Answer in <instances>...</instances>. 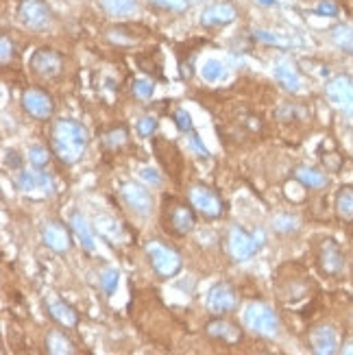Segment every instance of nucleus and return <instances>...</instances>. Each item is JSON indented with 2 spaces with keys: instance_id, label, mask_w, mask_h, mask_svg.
Masks as SVG:
<instances>
[{
  "instance_id": "3",
  "label": "nucleus",
  "mask_w": 353,
  "mask_h": 355,
  "mask_svg": "<svg viewBox=\"0 0 353 355\" xmlns=\"http://www.w3.org/2000/svg\"><path fill=\"white\" fill-rule=\"evenodd\" d=\"M244 325L262 338H275L279 334V318L266 303H251L246 307Z\"/></svg>"
},
{
  "instance_id": "21",
  "label": "nucleus",
  "mask_w": 353,
  "mask_h": 355,
  "mask_svg": "<svg viewBox=\"0 0 353 355\" xmlns=\"http://www.w3.org/2000/svg\"><path fill=\"white\" fill-rule=\"evenodd\" d=\"M46 351L53 353V355H73L77 353L73 340H70L64 331L53 329L49 336H46Z\"/></svg>"
},
{
  "instance_id": "34",
  "label": "nucleus",
  "mask_w": 353,
  "mask_h": 355,
  "mask_svg": "<svg viewBox=\"0 0 353 355\" xmlns=\"http://www.w3.org/2000/svg\"><path fill=\"white\" fill-rule=\"evenodd\" d=\"M172 118H174V124L179 127V131H183V133H192L194 124H192L190 114H187L185 109H176Z\"/></svg>"
},
{
  "instance_id": "17",
  "label": "nucleus",
  "mask_w": 353,
  "mask_h": 355,
  "mask_svg": "<svg viewBox=\"0 0 353 355\" xmlns=\"http://www.w3.org/2000/svg\"><path fill=\"white\" fill-rule=\"evenodd\" d=\"M235 16H238V11H235V7L231 3H216L203 11L201 25L203 27H225L235 20Z\"/></svg>"
},
{
  "instance_id": "41",
  "label": "nucleus",
  "mask_w": 353,
  "mask_h": 355,
  "mask_svg": "<svg viewBox=\"0 0 353 355\" xmlns=\"http://www.w3.org/2000/svg\"><path fill=\"white\" fill-rule=\"evenodd\" d=\"M190 144L194 146V150H196V153H198V155H201V157H207V155H209V153H207V148L203 146V142L198 140V135H196L194 131L190 133Z\"/></svg>"
},
{
  "instance_id": "31",
  "label": "nucleus",
  "mask_w": 353,
  "mask_h": 355,
  "mask_svg": "<svg viewBox=\"0 0 353 355\" xmlns=\"http://www.w3.org/2000/svg\"><path fill=\"white\" fill-rule=\"evenodd\" d=\"M127 137H129L127 129L125 127H118V129H114V131L105 133V144L116 150V148H120V146L127 144Z\"/></svg>"
},
{
  "instance_id": "1",
  "label": "nucleus",
  "mask_w": 353,
  "mask_h": 355,
  "mask_svg": "<svg viewBox=\"0 0 353 355\" xmlns=\"http://www.w3.org/2000/svg\"><path fill=\"white\" fill-rule=\"evenodd\" d=\"M51 146H53V153L57 155V159L62 163H66V166L77 163L86 155V148H88L86 127L77 120H70V118L57 120L51 131Z\"/></svg>"
},
{
  "instance_id": "13",
  "label": "nucleus",
  "mask_w": 353,
  "mask_h": 355,
  "mask_svg": "<svg viewBox=\"0 0 353 355\" xmlns=\"http://www.w3.org/2000/svg\"><path fill=\"white\" fill-rule=\"evenodd\" d=\"M18 185L25 194H33V196H51L53 194V181L46 172H29L22 170L18 174Z\"/></svg>"
},
{
  "instance_id": "14",
  "label": "nucleus",
  "mask_w": 353,
  "mask_h": 355,
  "mask_svg": "<svg viewBox=\"0 0 353 355\" xmlns=\"http://www.w3.org/2000/svg\"><path fill=\"white\" fill-rule=\"evenodd\" d=\"M120 196L125 203L131 207L135 214L140 216H148L151 209H153V196L148 190H144L142 185L138 183H125L122 190H120Z\"/></svg>"
},
{
  "instance_id": "28",
  "label": "nucleus",
  "mask_w": 353,
  "mask_h": 355,
  "mask_svg": "<svg viewBox=\"0 0 353 355\" xmlns=\"http://www.w3.org/2000/svg\"><path fill=\"white\" fill-rule=\"evenodd\" d=\"M201 75L205 81H220V79H225V66H222L220 62H216V59H209V62L203 64L201 68Z\"/></svg>"
},
{
  "instance_id": "9",
  "label": "nucleus",
  "mask_w": 353,
  "mask_h": 355,
  "mask_svg": "<svg viewBox=\"0 0 353 355\" xmlns=\"http://www.w3.org/2000/svg\"><path fill=\"white\" fill-rule=\"evenodd\" d=\"M31 70L42 79H57L64 73V57L53 49H40L31 57Z\"/></svg>"
},
{
  "instance_id": "2",
  "label": "nucleus",
  "mask_w": 353,
  "mask_h": 355,
  "mask_svg": "<svg viewBox=\"0 0 353 355\" xmlns=\"http://www.w3.org/2000/svg\"><path fill=\"white\" fill-rule=\"evenodd\" d=\"M161 220H164V229L170 231L172 235H185V233H190L196 224L194 207L181 203V200L166 198Z\"/></svg>"
},
{
  "instance_id": "36",
  "label": "nucleus",
  "mask_w": 353,
  "mask_h": 355,
  "mask_svg": "<svg viewBox=\"0 0 353 355\" xmlns=\"http://www.w3.org/2000/svg\"><path fill=\"white\" fill-rule=\"evenodd\" d=\"M148 3L159 9H166V11H185L187 9V0H148Z\"/></svg>"
},
{
  "instance_id": "33",
  "label": "nucleus",
  "mask_w": 353,
  "mask_h": 355,
  "mask_svg": "<svg viewBox=\"0 0 353 355\" xmlns=\"http://www.w3.org/2000/svg\"><path fill=\"white\" fill-rule=\"evenodd\" d=\"M118 277H120V275H118L116 268H107L101 275V286H103L105 294H114L116 292V288H118Z\"/></svg>"
},
{
  "instance_id": "35",
  "label": "nucleus",
  "mask_w": 353,
  "mask_h": 355,
  "mask_svg": "<svg viewBox=\"0 0 353 355\" xmlns=\"http://www.w3.org/2000/svg\"><path fill=\"white\" fill-rule=\"evenodd\" d=\"M157 131V120L153 116H144V118H140V122H138V133L142 135V137H151L153 133Z\"/></svg>"
},
{
  "instance_id": "23",
  "label": "nucleus",
  "mask_w": 353,
  "mask_h": 355,
  "mask_svg": "<svg viewBox=\"0 0 353 355\" xmlns=\"http://www.w3.org/2000/svg\"><path fill=\"white\" fill-rule=\"evenodd\" d=\"M336 211L338 218L345 222H353V185L340 187L336 194Z\"/></svg>"
},
{
  "instance_id": "27",
  "label": "nucleus",
  "mask_w": 353,
  "mask_h": 355,
  "mask_svg": "<svg viewBox=\"0 0 353 355\" xmlns=\"http://www.w3.org/2000/svg\"><path fill=\"white\" fill-rule=\"evenodd\" d=\"M273 227L279 231V233H294V231H299L301 227V222L297 216H290V214H277L273 218Z\"/></svg>"
},
{
  "instance_id": "10",
  "label": "nucleus",
  "mask_w": 353,
  "mask_h": 355,
  "mask_svg": "<svg viewBox=\"0 0 353 355\" xmlns=\"http://www.w3.org/2000/svg\"><path fill=\"white\" fill-rule=\"evenodd\" d=\"M22 107L25 111L35 118V120H49L55 111V103L46 92L42 90H27L22 94Z\"/></svg>"
},
{
  "instance_id": "6",
  "label": "nucleus",
  "mask_w": 353,
  "mask_h": 355,
  "mask_svg": "<svg viewBox=\"0 0 353 355\" xmlns=\"http://www.w3.org/2000/svg\"><path fill=\"white\" fill-rule=\"evenodd\" d=\"M187 203L194 207V211H198L203 218H209V220H216L225 214L222 198L205 185H192L190 190H187Z\"/></svg>"
},
{
  "instance_id": "8",
  "label": "nucleus",
  "mask_w": 353,
  "mask_h": 355,
  "mask_svg": "<svg viewBox=\"0 0 353 355\" xmlns=\"http://www.w3.org/2000/svg\"><path fill=\"white\" fill-rule=\"evenodd\" d=\"M18 18L25 27L33 31H44L46 27H51V9L46 7L44 0H22L18 7Z\"/></svg>"
},
{
  "instance_id": "43",
  "label": "nucleus",
  "mask_w": 353,
  "mask_h": 355,
  "mask_svg": "<svg viewBox=\"0 0 353 355\" xmlns=\"http://www.w3.org/2000/svg\"><path fill=\"white\" fill-rule=\"evenodd\" d=\"M5 163L7 166H11V168H20V157H18V153L16 150H7L5 153Z\"/></svg>"
},
{
  "instance_id": "4",
  "label": "nucleus",
  "mask_w": 353,
  "mask_h": 355,
  "mask_svg": "<svg viewBox=\"0 0 353 355\" xmlns=\"http://www.w3.org/2000/svg\"><path fill=\"white\" fill-rule=\"evenodd\" d=\"M146 255L151 259V266L155 268V273L164 279L174 277L181 270V255L170 246H164L161 242L153 240L146 244Z\"/></svg>"
},
{
  "instance_id": "18",
  "label": "nucleus",
  "mask_w": 353,
  "mask_h": 355,
  "mask_svg": "<svg viewBox=\"0 0 353 355\" xmlns=\"http://www.w3.org/2000/svg\"><path fill=\"white\" fill-rule=\"evenodd\" d=\"M205 331H207V336L225 342V345H233V342H238L242 338L240 327L225 321V318H214V321H209Z\"/></svg>"
},
{
  "instance_id": "15",
  "label": "nucleus",
  "mask_w": 353,
  "mask_h": 355,
  "mask_svg": "<svg viewBox=\"0 0 353 355\" xmlns=\"http://www.w3.org/2000/svg\"><path fill=\"white\" fill-rule=\"evenodd\" d=\"M42 240L44 244L55 253H68L70 246H73V238H70V231L59 222H46L42 227Z\"/></svg>"
},
{
  "instance_id": "5",
  "label": "nucleus",
  "mask_w": 353,
  "mask_h": 355,
  "mask_svg": "<svg viewBox=\"0 0 353 355\" xmlns=\"http://www.w3.org/2000/svg\"><path fill=\"white\" fill-rule=\"evenodd\" d=\"M264 240V233L257 231V235H249L242 227H231L227 233V251L231 255V259L235 262H244V259L253 257L257 251H260Z\"/></svg>"
},
{
  "instance_id": "19",
  "label": "nucleus",
  "mask_w": 353,
  "mask_h": 355,
  "mask_svg": "<svg viewBox=\"0 0 353 355\" xmlns=\"http://www.w3.org/2000/svg\"><path fill=\"white\" fill-rule=\"evenodd\" d=\"M49 316L53 318L57 325H62L64 329H73L79 323L77 312L68 303H64V301H53V303H49Z\"/></svg>"
},
{
  "instance_id": "16",
  "label": "nucleus",
  "mask_w": 353,
  "mask_h": 355,
  "mask_svg": "<svg viewBox=\"0 0 353 355\" xmlns=\"http://www.w3.org/2000/svg\"><path fill=\"white\" fill-rule=\"evenodd\" d=\"M308 342H310V349L319 355H332L338 351V334L334 327L329 325H321L310 331L308 336Z\"/></svg>"
},
{
  "instance_id": "40",
  "label": "nucleus",
  "mask_w": 353,
  "mask_h": 355,
  "mask_svg": "<svg viewBox=\"0 0 353 355\" xmlns=\"http://www.w3.org/2000/svg\"><path fill=\"white\" fill-rule=\"evenodd\" d=\"M323 163H325V168H327L329 172H336L343 161H340V157L336 155V153H327V155H323Z\"/></svg>"
},
{
  "instance_id": "37",
  "label": "nucleus",
  "mask_w": 353,
  "mask_h": 355,
  "mask_svg": "<svg viewBox=\"0 0 353 355\" xmlns=\"http://www.w3.org/2000/svg\"><path fill=\"white\" fill-rule=\"evenodd\" d=\"M255 40H260L264 44H275V46H288V42L284 38H279L277 33H270V31H255L253 33Z\"/></svg>"
},
{
  "instance_id": "12",
  "label": "nucleus",
  "mask_w": 353,
  "mask_h": 355,
  "mask_svg": "<svg viewBox=\"0 0 353 355\" xmlns=\"http://www.w3.org/2000/svg\"><path fill=\"white\" fill-rule=\"evenodd\" d=\"M235 305H238V299L229 283H216L207 294V310L216 316L231 312Z\"/></svg>"
},
{
  "instance_id": "32",
  "label": "nucleus",
  "mask_w": 353,
  "mask_h": 355,
  "mask_svg": "<svg viewBox=\"0 0 353 355\" xmlns=\"http://www.w3.org/2000/svg\"><path fill=\"white\" fill-rule=\"evenodd\" d=\"M131 90H133V94H135L138 98L146 101V98L153 96V92H155V86H153V81H148V79H138V81H133Z\"/></svg>"
},
{
  "instance_id": "20",
  "label": "nucleus",
  "mask_w": 353,
  "mask_h": 355,
  "mask_svg": "<svg viewBox=\"0 0 353 355\" xmlns=\"http://www.w3.org/2000/svg\"><path fill=\"white\" fill-rule=\"evenodd\" d=\"M275 81L279 83L281 88L292 92V94L301 90V77H299V73L294 70V66L290 62L277 64V68H275Z\"/></svg>"
},
{
  "instance_id": "44",
  "label": "nucleus",
  "mask_w": 353,
  "mask_h": 355,
  "mask_svg": "<svg viewBox=\"0 0 353 355\" xmlns=\"http://www.w3.org/2000/svg\"><path fill=\"white\" fill-rule=\"evenodd\" d=\"M257 3L264 5V7H273V5H277V0H257Z\"/></svg>"
},
{
  "instance_id": "24",
  "label": "nucleus",
  "mask_w": 353,
  "mask_h": 355,
  "mask_svg": "<svg viewBox=\"0 0 353 355\" xmlns=\"http://www.w3.org/2000/svg\"><path fill=\"white\" fill-rule=\"evenodd\" d=\"M70 224H73V231L77 235V240L81 242V246H83L86 251H94V238H92L90 224L86 222V218L81 214H73V218H70Z\"/></svg>"
},
{
  "instance_id": "29",
  "label": "nucleus",
  "mask_w": 353,
  "mask_h": 355,
  "mask_svg": "<svg viewBox=\"0 0 353 355\" xmlns=\"http://www.w3.org/2000/svg\"><path fill=\"white\" fill-rule=\"evenodd\" d=\"M332 35H334V42L340 46V49H345L353 55V31L349 27H336Z\"/></svg>"
},
{
  "instance_id": "7",
  "label": "nucleus",
  "mask_w": 353,
  "mask_h": 355,
  "mask_svg": "<svg viewBox=\"0 0 353 355\" xmlns=\"http://www.w3.org/2000/svg\"><path fill=\"white\" fill-rule=\"evenodd\" d=\"M325 94L329 103H334V107L345 111L347 116H353V77L349 75H338L327 81Z\"/></svg>"
},
{
  "instance_id": "11",
  "label": "nucleus",
  "mask_w": 353,
  "mask_h": 355,
  "mask_svg": "<svg viewBox=\"0 0 353 355\" xmlns=\"http://www.w3.org/2000/svg\"><path fill=\"white\" fill-rule=\"evenodd\" d=\"M319 266L325 275L336 277L345 270V255L334 240H323L319 246Z\"/></svg>"
},
{
  "instance_id": "26",
  "label": "nucleus",
  "mask_w": 353,
  "mask_h": 355,
  "mask_svg": "<svg viewBox=\"0 0 353 355\" xmlns=\"http://www.w3.org/2000/svg\"><path fill=\"white\" fill-rule=\"evenodd\" d=\"M96 227H99V231L105 235V238H109V240H118V238H120V233H122L120 222L109 218V216H99L96 218Z\"/></svg>"
},
{
  "instance_id": "30",
  "label": "nucleus",
  "mask_w": 353,
  "mask_h": 355,
  "mask_svg": "<svg viewBox=\"0 0 353 355\" xmlns=\"http://www.w3.org/2000/svg\"><path fill=\"white\" fill-rule=\"evenodd\" d=\"M29 161L35 166V168H44V166H49V161H51V153L46 150V146L35 144L29 148Z\"/></svg>"
},
{
  "instance_id": "45",
  "label": "nucleus",
  "mask_w": 353,
  "mask_h": 355,
  "mask_svg": "<svg viewBox=\"0 0 353 355\" xmlns=\"http://www.w3.org/2000/svg\"><path fill=\"white\" fill-rule=\"evenodd\" d=\"M343 353H353V340H351V342H347L345 349H343Z\"/></svg>"
},
{
  "instance_id": "39",
  "label": "nucleus",
  "mask_w": 353,
  "mask_h": 355,
  "mask_svg": "<svg viewBox=\"0 0 353 355\" xmlns=\"http://www.w3.org/2000/svg\"><path fill=\"white\" fill-rule=\"evenodd\" d=\"M316 14H319V16H327V18H334L338 14V7H336V3H332V0H323V3L316 7Z\"/></svg>"
},
{
  "instance_id": "42",
  "label": "nucleus",
  "mask_w": 353,
  "mask_h": 355,
  "mask_svg": "<svg viewBox=\"0 0 353 355\" xmlns=\"http://www.w3.org/2000/svg\"><path fill=\"white\" fill-rule=\"evenodd\" d=\"M142 179L148 181V183H153V185H159V183H161L159 174H157L155 170H151V168H144V170H142Z\"/></svg>"
},
{
  "instance_id": "38",
  "label": "nucleus",
  "mask_w": 353,
  "mask_h": 355,
  "mask_svg": "<svg viewBox=\"0 0 353 355\" xmlns=\"http://www.w3.org/2000/svg\"><path fill=\"white\" fill-rule=\"evenodd\" d=\"M0 46H3V55H0V59H3V64L7 66L11 59H14V55H16L14 42H11L7 35H3V40H0Z\"/></svg>"
},
{
  "instance_id": "25",
  "label": "nucleus",
  "mask_w": 353,
  "mask_h": 355,
  "mask_svg": "<svg viewBox=\"0 0 353 355\" xmlns=\"http://www.w3.org/2000/svg\"><path fill=\"white\" fill-rule=\"evenodd\" d=\"M103 9L107 11L109 16H133L138 11V0H103Z\"/></svg>"
},
{
  "instance_id": "22",
  "label": "nucleus",
  "mask_w": 353,
  "mask_h": 355,
  "mask_svg": "<svg viewBox=\"0 0 353 355\" xmlns=\"http://www.w3.org/2000/svg\"><path fill=\"white\" fill-rule=\"evenodd\" d=\"M294 179L305 187H312V190H321V187L327 185V176L319 170L308 168V166H299V168L294 170Z\"/></svg>"
}]
</instances>
